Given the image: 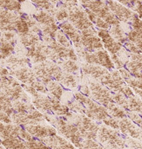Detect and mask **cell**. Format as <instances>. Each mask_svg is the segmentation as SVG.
Returning a JSON list of instances; mask_svg holds the SVG:
<instances>
[{
	"instance_id": "1",
	"label": "cell",
	"mask_w": 142,
	"mask_h": 149,
	"mask_svg": "<svg viewBox=\"0 0 142 149\" xmlns=\"http://www.w3.org/2000/svg\"><path fill=\"white\" fill-rule=\"evenodd\" d=\"M45 120L52 125L57 131L66 140H68L76 148H78L81 142L83 141V138L77 128V127L66 120L63 117H59L53 114H44Z\"/></svg>"
},
{
	"instance_id": "2",
	"label": "cell",
	"mask_w": 142,
	"mask_h": 149,
	"mask_svg": "<svg viewBox=\"0 0 142 149\" xmlns=\"http://www.w3.org/2000/svg\"><path fill=\"white\" fill-rule=\"evenodd\" d=\"M63 118L69 120L77 127L84 140H97L100 126L94 120L88 118L85 114L71 112L68 115L63 116Z\"/></svg>"
},
{
	"instance_id": "3",
	"label": "cell",
	"mask_w": 142,
	"mask_h": 149,
	"mask_svg": "<svg viewBox=\"0 0 142 149\" xmlns=\"http://www.w3.org/2000/svg\"><path fill=\"white\" fill-rule=\"evenodd\" d=\"M32 70L37 78L45 85H47L52 81H59L64 74V71L60 66L57 63L50 60L41 63L33 64Z\"/></svg>"
},
{
	"instance_id": "4",
	"label": "cell",
	"mask_w": 142,
	"mask_h": 149,
	"mask_svg": "<svg viewBox=\"0 0 142 149\" xmlns=\"http://www.w3.org/2000/svg\"><path fill=\"white\" fill-rule=\"evenodd\" d=\"M0 91L7 95L12 102L22 101L25 102H32V98L24 90L21 83L13 76L8 75L2 77Z\"/></svg>"
},
{
	"instance_id": "5",
	"label": "cell",
	"mask_w": 142,
	"mask_h": 149,
	"mask_svg": "<svg viewBox=\"0 0 142 149\" xmlns=\"http://www.w3.org/2000/svg\"><path fill=\"white\" fill-rule=\"evenodd\" d=\"M99 82L104 85L110 91L113 93L122 94L126 98H131L134 96L133 89L126 83L119 70H113L111 72L109 71L99 81Z\"/></svg>"
},
{
	"instance_id": "6",
	"label": "cell",
	"mask_w": 142,
	"mask_h": 149,
	"mask_svg": "<svg viewBox=\"0 0 142 149\" xmlns=\"http://www.w3.org/2000/svg\"><path fill=\"white\" fill-rule=\"evenodd\" d=\"M73 98L82 103L85 108V115L94 121H103L110 116L107 109L90 97L83 95L79 91L73 94Z\"/></svg>"
},
{
	"instance_id": "7",
	"label": "cell",
	"mask_w": 142,
	"mask_h": 149,
	"mask_svg": "<svg viewBox=\"0 0 142 149\" xmlns=\"http://www.w3.org/2000/svg\"><path fill=\"white\" fill-rule=\"evenodd\" d=\"M97 140L105 149H125L126 148V139L116 129H112L106 125L100 126Z\"/></svg>"
},
{
	"instance_id": "8",
	"label": "cell",
	"mask_w": 142,
	"mask_h": 149,
	"mask_svg": "<svg viewBox=\"0 0 142 149\" xmlns=\"http://www.w3.org/2000/svg\"><path fill=\"white\" fill-rule=\"evenodd\" d=\"M80 5L84 9H87L95 13L99 17L103 19L110 26H114L120 24L119 19L111 11L109 6L107 5V1L100 0H83L79 1Z\"/></svg>"
},
{
	"instance_id": "9",
	"label": "cell",
	"mask_w": 142,
	"mask_h": 149,
	"mask_svg": "<svg viewBox=\"0 0 142 149\" xmlns=\"http://www.w3.org/2000/svg\"><path fill=\"white\" fill-rule=\"evenodd\" d=\"M85 81L90 88L91 99L97 102L100 105L104 106L107 109L110 106L115 103L112 100V94L104 85L93 80L85 79Z\"/></svg>"
},
{
	"instance_id": "10",
	"label": "cell",
	"mask_w": 142,
	"mask_h": 149,
	"mask_svg": "<svg viewBox=\"0 0 142 149\" xmlns=\"http://www.w3.org/2000/svg\"><path fill=\"white\" fill-rule=\"evenodd\" d=\"M0 138L3 140L20 138L25 141H32L35 140L24 127L14 123H4L0 121Z\"/></svg>"
},
{
	"instance_id": "11",
	"label": "cell",
	"mask_w": 142,
	"mask_h": 149,
	"mask_svg": "<svg viewBox=\"0 0 142 149\" xmlns=\"http://www.w3.org/2000/svg\"><path fill=\"white\" fill-rule=\"evenodd\" d=\"M41 39L45 44H47L52 49V51L55 53L59 62L63 60H68V59L75 61V62L78 61L79 58L73 47H70V48L64 47L60 45L55 39L45 37V36H42V35H41Z\"/></svg>"
},
{
	"instance_id": "12",
	"label": "cell",
	"mask_w": 142,
	"mask_h": 149,
	"mask_svg": "<svg viewBox=\"0 0 142 149\" xmlns=\"http://www.w3.org/2000/svg\"><path fill=\"white\" fill-rule=\"evenodd\" d=\"M68 13V21L79 31L94 27L87 16L85 10L80 4L72 7Z\"/></svg>"
},
{
	"instance_id": "13",
	"label": "cell",
	"mask_w": 142,
	"mask_h": 149,
	"mask_svg": "<svg viewBox=\"0 0 142 149\" xmlns=\"http://www.w3.org/2000/svg\"><path fill=\"white\" fill-rule=\"evenodd\" d=\"M11 121L14 124L19 125L21 127H25L28 125H37V124H45L46 121L44 113L39 112L37 109H33L28 113H13L11 115Z\"/></svg>"
},
{
	"instance_id": "14",
	"label": "cell",
	"mask_w": 142,
	"mask_h": 149,
	"mask_svg": "<svg viewBox=\"0 0 142 149\" xmlns=\"http://www.w3.org/2000/svg\"><path fill=\"white\" fill-rule=\"evenodd\" d=\"M80 44L88 52H95L103 49L102 41L97 35V30L93 27L81 31Z\"/></svg>"
},
{
	"instance_id": "15",
	"label": "cell",
	"mask_w": 142,
	"mask_h": 149,
	"mask_svg": "<svg viewBox=\"0 0 142 149\" xmlns=\"http://www.w3.org/2000/svg\"><path fill=\"white\" fill-rule=\"evenodd\" d=\"M107 3L111 11L114 14V16L119 19V22L126 24L132 23L138 17L134 11L117 1H107Z\"/></svg>"
},
{
	"instance_id": "16",
	"label": "cell",
	"mask_w": 142,
	"mask_h": 149,
	"mask_svg": "<svg viewBox=\"0 0 142 149\" xmlns=\"http://www.w3.org/2000/svg\"><path fill=\"white\" fill-rule=\"evenodd\" d=\"M24 128L32 136L38 140L57 135V129L51 125H46V124L28 125L24 127Z\"/></svg>"
},
{
	"instance_id": "17",
	"label": "cell",
	"mask_w": 142,
	"mask_h": 149,
	"mask_svg": "<svg viewBox=\"0 0 142 149\" xmlns=\"http://www.w3.org/2000/svg\"><path fill=\"white\" fill-rule=\"evenodd\" d=\"M97 35L102 41L103 46L111 55H117L119 54L124 48L121 43L117 42L113 37L111 36L108 30L98 29Z\"/></svg>"
},
{
	"instance_id": "18",
	"label": "cell",
	"mask_w": 142,
	"mask_h": 149,
	"mask_svg": "<svg viewBox=\"0 0 142 149\" xmlns=\"http://www.w3.org/2000/svg\"><path fill=\"white\" fill-rule=\"evenodd\" d=\"M119 129L126 136L142 141V129L129 118L126 117L119 120Z\"/></svg>"
},
{
	"instance_id": "19",
	"label": "cell",
	"mask_w": 142,
	"mask_h": 149,
	"mask_svg": "<svg viewBox=\"0 0 142 149\" xmlns=\"http://www.w3.org/2000/svg\"><path fill=\"white\" fill-rule=\"evenodd\" d=\"M81 78L85 77L87 80H93L99 81L105 74H107L110 70L107 69L94 64H89L83 63L81 65Z\"/></svg>"
},
{
	"instance_id": "20",
	"label": "cell",
	"mask_w": 142,
	"mask_h": 149,
	"mask_svg": "<svg viewBox=\"0 0 142 149\" xmlns=\"http://www.w3.org/2000/svg\"><path fill=\"white\" fill-rule=\"evenodd\" d=\"M19 13L0 10V32L15 31Z\"/></svg>"
},
{
	"instance_id": "21",
	"label": "cell",
	"mask_w": 142,
	"mask_h": 149,
	"mask_svg": "<svg viewBox=\"0 0 142 149\" xmlns=\"http://www.w3.org/2000/svg\"><path fill=\"white\" fill-rule=\"evenodd\" d=\"M10 75L16 78L19 82L25 84V85H30V86H33L38 81V79L37 78V76L32 70V68H31V66L24 67V68L18 69L15 70H10Z\"/></svg>"
},
{
	"instance_id": "22",
	"label": "cell",
	"mask_w": 142,
	"mask_h": 149,
	"mask_svg": "<svg viewBox=\"0 0 142 149\" xmlns=\"http://www.w3.org/2000/svg\"><path fill=\"white\" fill-rule=\"evenodd\" d=\"M32 103L35 107V109H37L39 112H41L42 113L53 114L52 97L50 95L38 93L37 95L32 98Z\"/></svg>"
},
{
	"instance_id": "23",
	"label": "cell",
	"mask_w": 142,
	"mask_h": 149,
	"mask_svg": "<svg viewBox=\"0 0 142 149\" xmlns=\"http://www.w3.org/2000/svg\"><path fill=\"white\" fill-rule=\"evenodd\" d=\"M31 64L32 63L27 56H23L14 54L9 56L8 58L3 60L4 67L7 68L9 70H15L24 67H30Z\"/></svg>"
},
{
	"instance_id": "24",
	"label": "cell",
	"mask_w": 142,
	"mask_h": 149,
	"mask_svg": "<svg viewBox=\"0 0 142 149\" xmlns=\"http://www.w3.org/2000/svg\"><path fill=\"white\" fill-rule=\"evenodd\" d=\"M47 145L51 149H78L72 143L69 142L68 140L60 135H54L39 140Z\"/></svg>"
},
{
	"instance_id": "25",
	"label": "cell",
	"mask_w": 142,
	"mask_h": 149,
	"mask_svg": "<svg viewBox=\"0 0 142 149\" xmlns=\"http://www.w3.org/2000/svg\"><path fill=\"white\" fill-rule=\"evenodd\" d=\"M59 26V30L62 32H64L65 35L69 38L73 46L80 44L81 31H79L77 28H75L68 20L60 23Z\"/></svg>"
},
{
	"instance_id": "26",
	"label": "cell",
	"mask_w": 142,
	"mask_h": 149,
	"mask_svg": "<svg viewBox=\"0 0 142 149\" xmlns=\"http://www.w3.org/2000/svg\"><path fill=\"white\" fill-rule=\"evenodd\" d=\"M93 53H94V56H95V65L101 66L108 70H113V69L115 67L112 61L111 56L108 54L107 50L102 49H99Z\"/></svg>"
},
{
	"instance_id": "27",
	"label": "cell",
	"mask_w": 142,
	"mask_h": 149,
	"mask_svg": "<svg viewBox=\"0 0 142 149\" xmlns=\"http://www.w3.org/2000/svg\"><path fill=\"white\" fill-rule=\"evenodd\" d=\"M33 17L39 24L40 26H50L53 24H57V21L54 17L45 10H37L33 14Z\"/></svg>"
},
{
	"instance_id": "28",
	"label": "cell",
	"mask_w": 142,
	"mask_h": 149,
	"mask_svg": "<svg viewBox=\"0 0 142 149\" xmlns=\"http://www.w3.org/2000/svg\"><path fill=\"white\" fill-rule=\"evenodd\" d=\"M18 36V42L26 49L35 45L42 41L40 34H37L32 31L26 34H19Z\"/></svg>"
},
{
	"instance_id": "29",
	"label": "cell",
	"mask_w": 142,
	"mask_h": 149,
	"mask_svg": "<svg viewBox=\"0 0 142 149\" xmlns=\"http://www.w3.org/2000/svg\"><path fill=\"white\" fill-rule=\"evenodd\" d=\"M58 64L60 66L62 70L65 73L72 74L78 75L81 73V67L78 63V62L72 61V60H63L58 63Z\"/></svg>"
},
{
	"instance_id": "30",
	"label": "cell",
	"mask_w": 142,
	"mask_h": 149,
	"mask_svg": "<svg viewBox=\"0 0 142 149\" xmlns=\"http://www.w3.org/2000/svg\"><path fill=\"white\" fill-rule=\"evenodd\" d=\"M17 43L0 38V60H4L15 53V46Z\"/></svg>"
},
{
	"instance_id": "31",
	"label": "cell",
	"mask_w": 142,
	"mask_h": 149,
	"mask_svg": "<svg viewBox=\"0 0 142 149\" xmlns=\"http://www.w3.org/2000/svg\"><path fill=\"white\" fill-rule=\"evenodd\" d=\"M46 88H47V91H48V94L58 99V100H61L63 95H64V88L63 86L57 81H52L51 82H49L47 85H46Z\"/></svg>"
},
{
	"instance_id": "32",
	"label": "cell",
	"mask_w": 142,
	"mask_h": 149,
	"mask_svg": "<svg viewBox=\"0 0 142 149\" xmlns=\"http://www.w3.org/2000/svg\"><path fill=\"white\" fill-rule=\"evenodd\" d=\"M59 82L63 86V88L67 89H75L78 86V76L64 72Z\"/></svg>"
},
{
	"instance_id": "33",
	"label": "cell",
	"mask_w": 142,
	"mask_h": 149,
	"mask_svg": "<svg viewBox=\"0 0 142 149\" xmlns=\"http://www.w3.org/2000/svg\"><path fill=\"white\" fill-rule=\"evenodd\" d=\"M109 32L111 36L113 37L117 42L124 45L128 40H127V33H126L125 30L122 28L120 24L111 26L109 29Z\"/></svg>"
},
{
	"instance_id": "34",
	"label": "cell",
	"mask_w": 142,
	"mask_h": 149,
	"mask_svg": "<svg viewBox=\"0 0 142 149\" xmlns=\"http://www.w3.org/2000/svg\"><path fill=\"white\" fill-rule=\"evenodd\" d=\"M51 96V95H50ZM52 113L56 116L59 117H63V116H66L68 115L71 111L70 109L67 108L66 105L61 103V102L52 96Z\"/></svg>"
},
{
	"instance_id": "35",
	"label": "cell",
	"mask_w": 142,
	"mask_h": 149,
	"mask_svg": "<svg viewBox=\"0 0 142 149\" xmlns=\"http://www.w3.org/2000/svg\"><path fill=\"white\" fill-rule=\"evenodd\" d=\"M22 2L15 0H3L0 1V10L20 13L22 11Z\"/></svg>"
},
{
	"instance_id": "36",
	"label": "cell",
	"mask_w": 142,
	"mask_h": 149,
	"mask_svg": "<svg viewBox=\"0 0 142 149\" xmlns=\"http://www.w3.org/2000/svg\"><path fill=\"white\" fill-rule=\"evenodd\" d=\"M32 3H33V5L38 8V10H45L47 12H49L50 14L52 15L54 10L56 9L57 5L56 3H59V2L57 1H46V0H37V1H32Z\"/></svg>"
},
{
	"instance_id": "37",
	"label": "cell",
	"mask_w": 142,
	"mask_h": 149,
	"mask_svg": "<svg viewBox=\"0 0 142 149\" xmlns=\"http://www.w3.org/2000/svg\"><path fill=\"white\" fill-rule=\"evenodd\" d=\"M0 112L4 113L10 116L14 113L12 101L1 91H0Z\"/></svg>"
},
{
	"instance_id": "38",
	"label": "cell",
	"mask_w": 142,
	"mask_h": 149,
	"mask_svg": "<svg viewBox=\"0 0 142 149\" xmlns=\"http://www.w3.org/2000/svg\"><path fill=\"white\" fill-rule=\"evenodd\" d=\"M12 106L15 113H28L35 109V107L32 105V102H25L22 101H15L12 102Z\"/></svg>"
},
{
	"instance_id": "39",
	"label": "cell",
	"mask_w": 142,
	"mask_h": 149,
	"mask_svg": "<svg viewBox=\"0 0 142 149\" xmlns=\"http://www.w3.org/2000/svg\"><path fill=\"white\" fill-rule=\"evenodd\" d=\"M2 145L6 149H27L25 141L20 138H12L2 141Z\"/></svg>"
},
{
	"instance_id": "40",
	"label": "cell",
	"mask_w": 142,
	"mask_h": 149,
	"mask_svg": "<svg viewBox=\"0 0 142 149\" xmlns=\"http://www.w3.org/2000/svg\"><path fill=\"white\" fill-rule=\"evenodd\" d=\"M85 12H86V14H87L90 21L98 29H103V30H108V29H110L111 26L107 23H106L103 19H101L100 17H99L95 13H93L90 10H87V9H85Z\"/></svg>"
},
{
	"instance_id": "41",
	"label": "cell",
	"mask_w": 142,
	"mask_h": 149,
	"mask_svg": "<svg viewBox=\"0 0 142 149\" xmlns=\"http://www.w3.org/2000/svg\"><path fill=\"white\" fill-rule=\"evenodd\" d=\"M126 83L133 89L134 93H135L141 99H142V81L141 80L134 77L133 75L125 80Z\"/></svg>"
},
{
	"instance_id": "42",
	"label": "cell",
	"mask_w": 142,
	"mask_h": 149,
	"mask_svg": "<svg viewBox=\"0 0 142 149\" xmlns=\"http://www.w3.org/2000/svg\"><path fill=\"white\" fill-rule=\"evenodd\" d=\"M127 40L129 42H132L133 43L135 44L137 49L140 50L141 54H142V34L134 31V30H130L127 32Z\"/></svg>"
},
{
	"instance_id": "43",
	"label": "cell",
	"mask_w": 142,
	"mask_h": 149,
	"mask_svg": "<svg viewBox=\"0 0 142 149\" xmlns=\"http://www.w3.org/2000/svg\"><path fill=\"white\" fill-rule=\"evenodd\" d=\"M128 110L135 112L142 116V99L135 95L128 98Z\"/></svg>"
},
{
	"instance_id": "44",
	"label": "cell",
	"mask_w": 142,
	"mask_h": 149,
	"mask_svg": "<svg viewBox=\"0 0 142 149\" xmlns=\"http://www.w3.org/2000/svg\"><path fill=\"white\" fill-rule=\"evenodd\" d=\"M67 102L65 104L67 106V108L70 109V111L72 113H81V114H85V106L80 103L79 102H78L77 100L70 99L66 101Z\"/></svg>"
},
{
	"instance_id": "45",
	"label": "cell",
	"mask_w": 142,
	"mask_h": 149,
	"mask_svg": "<svg viewBox=\"0 0 142 149\" xmlns=\"http://www.w3.org/2000/svg\"><path fill=\"white\" fill-rule=\"evenodd\" d=\"M107 111L109 113L110 115H112L113 118L115 119H123V118H126L127 115H126V111L123 109H121L120 107H119L118 105H116L115 103L112 104V106H110L108 109H107Z\"/></svg>"
},
{
	"instance_id": "46",
	"label": "cell",
	"mask_w": 142,
	"mask_h": 149,
	"mask_svg": "<svg viewBox=\"0 0 142 149\" xmlns=\"http://www.w3.org/2000/svg\"><path fill=\"white\" fill-rule=\"evenodd\" d=\"M52 16L54 17V18L56 19L57 22H65L66 20H68V16H69V13H68V10L57 5L56 9L54 10L53 13H52Z\"/></svg>"
},
{
	"instance_id": "47",
	"label": "cell",
	"mask_w": 142,
	"mask_h": 149,
	"mask_svg": "<svg viewBox=\"0 0 142 149\" xmlns=\"http://www.w3.org/2000/svg\"><path fill=\"white\" fill-rule=\"evenodd\" d=\"M112 100L116 105H118L125 110H128V98H126L125 95L119 93H113Z\"/></svg>"
},
{
	"instance_id": "48",
	"label": "cell",
	"mask_w": 142,
	"mask_h": 149,
	"mask_svg": "<svg viewBox=\"0 0 142 149\" xmlns=\"http://www.w3.org/2000/svg\"><path fill=\"white\" fill-rule=\"evenodd\" d=\"M30 31L31 30L27 23L19 13V17L16 23V32L18 33V35H19V34H26V33H29Z\"/></svg>"
},
{
	"instance_id": "49",
	"label": "cell",
	"mask_w": 142,
	"mask_h": 149,
	"mask_svg": "<svg viewBox=\"0 0 142 149\" xmlns=\"http://www.w3.org/2000/svg\"><path fill=\"white\" fill-rule=\"evenodd\" d=\"M78 149H105L103 146L97 142L96 141L93 140H83L80 146L78 147Z\"/></svg>"
},
{
	"instance_id": "50",
	"label": "cell",
	"mask_w": 142,
	"mask_h": 149,
	"mask_svg": "<svg viewBox=\"0 0 142 149\" xmlns=\"http://www.w3.org/2000/svg\"><path fill=\"white\" fill-rule=\"evenodd\" d=\"M55 40L62 46L66 47V48H70L72 47V43L69 40V38L65 35L64 32H62L60 30L58 31V32L56 33V37H55Z\"/></svg>"
},
{
	"instance_id": "51",
	"label": "cell",
	"mask_w": 142,
	"mask_h": 149,
	"mask_svg": "<svg viewBox=\"0 0 142 149\" xmlns=\"http://www.w3.org/2000/svg\"><path fill=\"white\" fill-rule=\"evenodd\" d=\"M111 58H112V63L114 64V67L117 69V70H119L125 68L126 63L118 55H112Z\"/></svg>"
},
{
	"instance_id": "52",
	"label": "cell",
	"mask_w": 142,
	"mask_h": 149,
	"mask_svg": "<svg viewBox=\"0 0 142 149\" xmlns=\"http://www.w3.org/2000/svg\"><path fill=\"white\" fill-rule=\"evenodd\" d=\"M103 123L106 126L112 128V129H116V130L119 129V120H117V119H115L113 117L109 116L108 118L103 120Z\"/></svg>"
},
{
	"instance_id": "53",
	"label": "cell",
	"mask_w": 142,
	"mask_h": 149,
	"mask_svg": "<svg viewBox=\"0 0 142 149\" xmlns=\"http://www.w3.org/2000/svg\"><path fill=\"white\" fill-rule=\"evenodd\" d=\"M131 26L133 28V30L140 32L142 34V19L139 18V17H137L132 23H131Z\"/></svg>"
},
{
	"instance_id": "54",
	"label": "cell",
	"mask_w": 142,
	"mask_h": 149,
	"mask_svg": "<svg viewBox=\"0 0 142 149\" xmlns=\"http://www.w3.org/2000/svg\"><path fill=\"white\" fill-rule=\"evenodd\" d=\"M79 92L82 93L83 95L88 96V97H91V91H90V88L88 86V84L86 82L85 83H82L80 86H79Z\"/></svg>"
},
{
	"instance_id": "55",
	"label": "cell",
	"mask_w": 142,
	"mask_h": 149,
	"mask_svg": "<svg viewBox=\"0 0 142 149\" xmlns=\"http://www.w3.org/2000/svg\"><path fill=\"white\" fill-rule=\"evenodd\" d=\"M133 11H134L137 14L139 18L142 19V1H136Z\"/></svg>"
},
{
	"instance_id": "56",
	"label": "cell",
	"mask_w": 142,
	"mask_h": 149,
	"mask_svg": "<svg viewBox=\"0 0 142 149\" xmlns=\"http://www.w3.org/2000/svg\"><path fill=\"white\" fill-rule=\"evenodd\" d=\"M8 75H10V70L5 67L1 66L0 67V78L5 77V76H8Z\"/></svg>"
},
{
	"instance_id": "57",
	"label": "cell",
	"mask_w": 142,
	"mask_h": 149,
	"mask_svg": "<svg viewBox=\"0 0 142 149\" xmlns=\"http://www.w3.org/2000/svg\"><path fill=\"white\" fill-rule=\"evenodd\" d=\"M0 149H6L3 145H0Z\"/></svg>"
},
{
	"instance_id": "58",
	"label": "cell",
	"mask_w": 142,
	"mask_h": 149,
	"mask_svg": "<svg viewBox=\"0 0 142 149\" xmlns=\"http://www.w3.org/2000/svg\"><path fill=\"white\" fill-rule=\"evenodd\" d=\"M0 145H2V140L0 139Z\"/></svg>"
},
{
	"instance_id": "59",
	"label": "cell",
	"mask_w": 142,
	"mask_h": 149,
	"mask_svg": "<svg viewBox=\"0 0 142 149\" xmlns=\"http://www.w3.org/2000/svg\"><path fill=\"white\" fill-rule=\"evenodd\" d=\"M0 88H1V79H0Z\"/></svg>"
},
{
	"instance_id": "60",
	"label": "cell",
	"mask_w": 142,
	"mask_h": 149,
	"mask_svg": "<svg viewBox=\"0 0 142 149\" xmlns=\"http://www.w3.org/2000/svg\"><path fill=\"white\" fill-rule=\"evenodd\" d=\"M0 38H1V32H0Z\"/></svg>"
}]
</instances>
